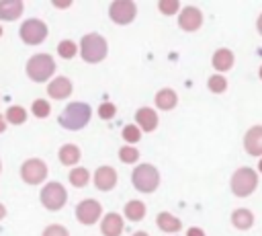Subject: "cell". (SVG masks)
Listing matches in <instances>:
<instances>
[{
    "label": "cell",
    "mask_w": 262,
    "mask_h": 236,
    "mask_svg": "<svg viewBox=\"0 0 262 236\" xmlns=\"http://www.w3.org/2000/svg\"><path fill=\"white\" fill-rule=\"evenodd\" d=\"M27 117H29V113H27V109L20 107V105H12V107H8V111L4 113L6 123H12V125H23V123L27 121Z\"/></svg>",
    "instance_id": "obj_24"
},
{
    "label": "cell",
    "mask_w": 262,
    "mask_h": 236,
    "mask_svg": "<svg viewBox=\"0 0 262 236\" xmlns=\"http://www.w3.org/2000/svg\"><path fill=\"white\" fill-rule=\"evenodd\" d=\"M145 203L143 201H139V199H131V201H127L125 203V207H123V213H125V218L129 220V222H141L143 218H145Z\"/></svg>",
    "instance_id": "obj_22"
},
{
    "label": "cell",
    "mask_w": 262,
    "mask_h": 236,
    "mask_svg": "<svg viewBox=\"0 0 262 236\" xmlns=\"http://www.w3.org/2000/svg\"><path fill=\"white\" fill-rule=\"evenodd\" d=\"M258 170L262 172V158H260V162H258Z\"/></svg>",
    "instance_id": "obj_40"
},
{
    "label": "cell",
    "mask_w": 262,
    "mask_h": 236,
    "mask_svg": "<svg viewBox=\"0 0 262 236\" xmlns=\"http://www.w3.org/2000/svg\"><path fill=\"white\" fill-rule=\"evenodd\" d=\"M70 183L74 185V187H78V189H82V187H86L88 183H90V172H88V168H84V166H76V168H72L70 170Z\"/></svg>",
    "instance_id": "obj_25"
},
{
    "label": "cell",
    "mask_w": 262,
    "mask_h": 236,
    "mask_svg": "<svg viewBox=\"0 0 262 236\" xmlns=\"http://www.w3.org/2000/svg\"><path fill=\"white\" fill-rule=\"evenodd\" d=\"M39 199H41V205H43L45 209H49V211H59V209L68 203V191H66V187H63L61 183L51 181V183L43 185Z\"/></svg>",
    "instance_id": "obj_6"
},
{
    "label": "cell",
    "mask_w": 262,
    "mask_h": 236,
    "mask_svg": "<svg viewBox=\"0 0 262 236\" xmlns=\"http://www.w3.org/2000/svg\"><path fill=\"white\" fill-rule=\"evenodd\" d=\"M106 51H108V45H106V39L98 33H88L80 39V45H78V53L82 55V60L86 64H98L106 57Z\"/></svg>",
    "instance_id": "obj_2"
},
{
    "label": "cell",
    "mask_w": 262,
    "mask_h": 236,
    "mask_svg": "<svg viewBox=\"0 0 262 236\" xmlns=\"http://www.w3.org/2000/svg\"><path fill=\"white\" fill-rule=\"evenodd\" d=\"M115 113H117V107L113 105V103H102L100 107H98V117L100 119H104V121H108V119H113L115 117Z\"/></svg>",
    "instance_id": "obj_33"
},
{
    "label": "cell",
    "mask_w": 262,
    "mask_h": 236,
    "mask_svg": "<svg viewBox=\"0 0 262 236\" xmlns=\"http://www.w3.org/2000/svg\"><path fill=\"white\" fill-rule=\"evenodd\" d=\"M6 125H8V123H6L4 115H0V133H4V131H6Z\"/></svg>",
    "instance_id": "obj_36"
},
{
    "label": "cell",
    "mask_w": 262,
    "mask_h": 236,
    "mask_svg": "<svg viewBox=\"0 0 262 236\" xmlns=\"http://www.w3.org/2000/svg\"><path fill=\"white\" fill-rule=\"evenodd\" d=\"M47 33H49V29H47L45 21H41V18H27L20 25V29H18V35H20L23 43H27V45H39V43H43L45 37H47Z\"/></svg>",
    "instance_id": "obj_7"
},
{
    "label": "cell",
    "mask_w": 262,
    "mask_h": 236,
    "mask_svg": "<svg viewBox=\"0 0 262 236\" xmlns=\"http://www.w3.org/2000/svg\"><path fill=\"white\" fill-rule=\"evenodd\" d=\"M211 64H213V68H215L219 74L231 70V68H233V51H229V49H225V47L217 49V51L213 53V57H211Z\"/></svg>",
    "instance_id": "obj_20"
},
{
    "label": "cell",
    "mask_w": 262,
    "mask_h": 236,
    "mask_svg": "<svg viewBox=\"0 0 262 236\" xmlns=\"http://www.w3.org/2000/svg\"><path fill=\"white\" fill-rule=\"evenodd\" d=\"M158 123H160V119H158L156 109H151V107H139L135 111V125L141 131H147L149 133V131H154L158 127Z\"/></svg>",
    "instance_id": "obj_13"
},
{
    "label": "cell",
    "mask_w": 262,
    "mask_h": 236,
    "mask_svg": "<svg viewBox=\"0 0 262 236\" xmlns=\"http://www.w3.org/2000/svg\"><path fill=\"white\" fill-rule=\"evenodd\" d=\"M123 228H125V222L115 211L106 213L100 220V232H102V236H121L123 234Z\"/></svg>",
    "instance_id": "obj_16"
},
{
    "label": "cell",
    "mask_w": 262,
    "mask_h": 236,
    "mask_svg": "<svg viewBox=\"0 0 262 236\" xmlns=\"http://www.w3.org/2000/svg\"><path fill=\"white\" fill-rule=\"evenodd\" d=\"M108 16L117 25H129L137 16V4L131 0H115L108 4Z\"/></svg>",
    "instance_id": "obj_8"
},
{
    "label": "cell",
    "mask_w": 262,
    "mask_h": 236,
    "mask_svg": "<svg viewBox=\"0 0 262 236\" xmlns=\"http://www.w3.org/2000/svg\"><path fill=\"white\" fill-rule=\"evenodd\" d=\"M121 135H123V140L127 142V146H133V144H137V142L141 140V129H139L137 125L129 123V125H125V127H123Z\"/></svg>",
    "instance_id": "obj_30"
},
{
    "label": "cell",
    "mask_w": 262,
    "mask_h": 236,
    "mask_svg": "<svg viewBox=\"0 0 262 236\" xmlns=\"http://www.w3.org/2000/svg\"><path fill=\"white\" fill-rule=\"evenodd\" d=\"M156 224H158V228H160L162 232H168V234H176V232H180V228H182V222H180L176 215H172L170 211H160V213L156 215Z\"/></svg>",
    "instance_id": "obj_19"
},
{
    "label": "cell",
    "mask_w": 262,
    "mask_h": 236,
    "mask_svg": "<svg viewBox=\"0 0 262 236\" xmlns=\"http://www.w3.org/2000/svg\"><path fill=\"white\" fill-rule=\"evenodd\" d=\"M244 148L250 156H262V125H254L246 131Z\"/></svg>",
    "instance_id": "obj_15"
},
{
    "label": "cell",
    "mask_w": 262,
    "mask_h": 236,
    "mask_svg": "<svg viewBox=\"0 0 262 236\" xmlns=\"http://www.w3.org/2000/svg\"><path fill=\"white\" fill-rule=\"evenodd\" d=\"M119 160L123 164H135L139 160V150L135 146H121L119 148Z\"/></svg>",
    "instance_id": "obj_26"
},
{
    "label": "cell",
    "mask_w": 262,
    "mask_h": 236,
    "mask_svg": "<svg viewBox=\"0 0 262 236\" xmlns=\"http://www.w3.org/2000/svg\"><path fill=\"white\" fill-rule=\"evenodd\" d=\"M23 0H0V21H16L23 14Z\"/></svg>",
    "instance_id": "obj_17"
},
{
    "label": "cell",
    "mask_w": 262,
    "mask_h": 236,
    "mask_svg": "<svg viewBox=\"0 0 262 236\" xmlns=\"http://www.w3.org/2000/svg\"><path fill=\"white\" fill-rule=\"evenodd\" d=\"M31 113H33L37 119H45V117H49V113H51V105H49V101H45V99H37V101H33V105H31Z\"/></svg>",
    "instance_id": "obj_27"
},
{
    "label": "cell",
    "mask_w": 262,
    "mask_h": 236,
    "mask_svg": "<svg viewBox=\"0 0 262 236\" xmlns=\"http://www.w3.org/2000/svg\"><path fill=\"white\" fill-rule=\"evenodd\" d=\"M80 156H82V152L76 144H63L57 152V158L63 166H76L80 162Z\"/></svg>",
    "instance_id": "obj_21"
},
{
    "label": "cell",
    "mask_w": 262,
    "mask_h": 236,
    "mask_svg": "<svg viewBox=\"0 0 262 236\" xmlns=\"http://www.w3.org/2000/svg\"><path fill=\"white\" fill-rule=\"evenodd\" d=\"M207 88L215 94H221L227 90V80L223 78V74H213L209 80H207Z\"/></svg>",
    "instance_id": "obj_29"
},
{
    "label": "cell",
    "mask_w": 262,
    "mask_h": 236,
    "mask_svg": "<svg viewBox=\"0 0 262 236\" xmlns=\"http://www.w3.org/2000/svg\"><path fill=\"white\" fill-rule=\"evenodd\" d=\"M0 172H2V162H0Z\"/></svg>",
    "instance_id": "obj_43"
},
{
    "label": "cell",
    "mask_w": 262,
    "mask_h": 236,
    "mask_svg": "<svg viewBox=\"0 0 262 236\" xmlns=\"http://www.w3.org/2000/svg\"><path fill=\"white\" fill-rule=\"evenodd\" d=\"M4 218H6V207L0 203V220H4Z\"/></svg>",
    "instance_id": "obj_38"
},
{
    "label": "cell",
    "mask_w": 262,
    "mask_h": 236,
    "mask_svg": "<svg viewBox=\"0 0 262 236\" xmlns=\"http://www.w3.org/2000/svg\"><path fill=\"white\" fill-rule=\"evenodd\" d=\"M178 8H180V2H178V0H160V2H158V10H160L164 16L176 14Z\"/></svg>",
    "instance_id": "obj_31"
},
{
    "label": "cell",
    "mask_w": 262,
    "mask_h": 236,
    "mask_svg": "<svg viewBox=\"0 0 262 236\" xmlns=\"http://www.w3.org/2000/svg\"><path fill=\"white\" fill-rule=\"evenodd\" d=\"M131 183L139 193H154L160 185V170L154 164H137L133 168Z\"/></svg>",
    "instance_id": "obj_4"
},
{
    "label": "cell",
    "mask_w": 262,
    "mask_h": 236,
    "mask_svg": "<svg viewBox=\"0 0 262 236\" xmlns=\"http://www.w3.org/2000/svg\"><path fill=\"white\" fill-rule=\"evenodd\" d=\"M2 33H4V29H2V27H0V37H2Z\"/></svg>",
    "instance_id": "obj_42"
},
{
    "label": "cell",
    "mask_w": 262,
    "mask_h": 236,
    "mask_svg": "<svg viewBox=\"0 0 262 236\" xmlns=\"http://www.w3.org/2000/svg\"><path fill=\"white\" fill-rule=\"evenodd\" d=\"M57 53H59V57H63V60H72V57L78 53V45H76L72 39H63V41H59V45H57Z\"/></svg>",
    "instance_id": "obj_28"
},
{
    "label": "cell",
    "mask_w": 262,
    "mask_h": 236,
    "mask_svg": "<svg viewBox=\"0 0 262 236\" xmlns=\"http://www.w3.org/2000/svg\"><path fill=\"white\" fill-rule=\"evenodd\" d=\"M186 236H205V232H203L201 228H196V226H192V228H188V232H186Z\"/></svg>",
    "instance_id": "obj_35"
},
{
    "label": "cell",
    "mask_w": 262,
    "mask_h": 236,
    "mask_svg": "<svg viewBox=\"0 0 262 236\" xmlns=\"http://www.w3.org/2000/svg\"><path fill=\"white\" fill-rule=\"evenodd\" d=\"M90 117H92L90 105L80 103V101H74V103H70V105L59 113L57 121H59L61 127H66V129H70V131H78V129H82V127L90 121Z\"/></svg>",
    "instance_id": "obj_1"
},
{
    "label": "cell",
    "mask_w": 262,
    "mask_h": 236,
    "mask_svg": "<svg viewBox=\"0 0 262 236\" xmlns=\"http://www.w3.org/2000/svg\"><path fill=\"white\" fill-rule=\"evenodd\" d=\"M41 236H70V232H68V228L61 226V224H49V226L43 230Z\"/></svg>",
    "instance_id": "obj_32"
},
{
    "label": "cell",
    "mask_w": 262,
    "mask_h": 236,
    "mask_svg": "<svg viewBox=\"0 0 262 236\" xmlns=\"http://www.w3.org/2000/svg\"><path fill=\"white\" fill-rule=\"evenodd\" d=\"M51 4H53L55 8H70V6H72V0H66V2H63V0H53Z\"/></svg>",
    "instance_id": "obj_34"
},
{
    "label": "cell",
    "mask_w": 262,
    "mask_h": 236,
    "mask_svg": "<svg viewBox=\"0 0 262 236\" xmlns=\"http://www.w3.org/2000/svg\"><path fill=\"white\" fill-rule=\"evenodd\" d=\"M156 101V107L160 111H172L176 105H178V94L172 90V88H160L154 96Z\"/></svg>",
    "instance_id": "obj_18"
},
{
    "label": "cell",
    "mask_w": 262,
    "mask_h": 236,
    "mask_svg": "<svg viewBox=\"0 0 262 236\" xmlns=\"http://www.w3.org/2000/svg\"><path fill=\"white\" fill-rule=\"evenodd\" d=\"M92 183L98 191H111L117 187L119 183V174L113 166H98L94 170V176H92Z\"/></svg>",
    "instance_id": "obj_11"
},
{
    "label": "cell",
    "mask_w": 262,
    "mask_h": 236,
    "mask_svg": "<svg viewBox=\"0 0 262 236\" xmlns=\"http://www.w3.org/2000/svg\"><path fill=\"white\" fill-rule=\"evenodd\" d=\"M256 29H258V33L262 35V14L258 16V21H256Z\"/></svg>",
    "instance_id": "obj_37"
},
{
    "label": "cell",
    "mask_w": 262,
    "mask_h": 236,
    "mask_svg": "<svg viewBox=\"0 0 262 236\" xmlns=\"http://www.w3.org/2000/svg\"><path fill=\"white\" fill-rule=\"evenodd\" d=\"M133 236H149V234H147V232H143V230H139V232H135Z\"/></svg>",
    "instance_id": "obj_39"
},
{
    "label": "cell",
    "mask_w": 262,
    "mask_h": 236,
    "mask_svg": "<svg viewBox=\"0 0 262 236\" xmlns=\"http://www.w3.org/2000/svg\"><path fill=\"white\" fill-rule=\"evenodd\" d=\"M25 72L33 82H45V80H49L53 76L55 62H53V57L49 53H35L33 57H29Z\"/></svg>",
    "instance_id": "obj_3"
},
{
    "label": "cell",
    "mask_w": 262,
    "mask_h": 236,
    "mask_svg": "<svg viewBox=\"0 0 262 236\" xmlns=\"http://www.w3.org/2000/svg\"><path fill=\"white\" fill-rule=\"evenodd\" d=\"M258 76H260V80H262V66H260V70H258Z\"/></svg>",
    "instance_id": "obj_41"
},
{
    "label": "cell",
    "mask_w": 262,
    "mask_h": 236,
    "mask_svg": "<svg viewBox=\"0 0 262 236\" xmlns=\"http://www.w3.org/2000/svg\"><path fill=\"white\" fill-rule=\"evenodd\" d=\"M72 88L74 86H72V80L68 76H57L47 84V94L55 101H63L66 96L72 94Z\"/></svg>",
    "instance_id": "obj_14"
},
{
    "label": "cell",
    "mask_w": 262,
    "mask_h": 236,
    "mask_svg": "<svg viewBox=\"0 0 262 236\" xmlns=\"http://www.w3.org/2000/svg\"><path fill=\"white\" fill-rule=\"evenodd\" d=\"M20 179L27 185H41L47 179V164L41 158H29L20 166Z\"/></svg>",
    "instance_id": "obj_9"
},
{
    "label": "cell",
    "mask_w": 262,
    "mask_h": 236,
    "mask_svg": "<svg viewBox=\"0 0 262 236\" xmlns=\"http://www.w3.org/2000/svg\"><path fill=\"white\" fill-rule=\"evenodd\" d=\"M201 25H203V12H201L196 6H184V8L180 10V14H178V27H180L182 31L192 33V31H196Z\"/></svg>",
    "instance_id": "obj_12"
},
{
    "label": "cell",
    "mask_w": 262,
    "mask_h": 236,
    "mask_svg": "<svg viewBox=\"0 0 262 236\" xmlns=\"http://www.w3.org/2000/svg\"><path fill=\"white\" fill-rule=\"evenodd\" d=\"M258 187V174L250 166H242L231 174V191L235 197H248Z\"/></svg>",
    "instance_id": "obj_5"
},
{
    "label": "cell",
    "mask_w": 262,
    "mask_h": 236,
    "mask_svg": "<svg viewBox=\"0 0 262 236\" xmlns=\"http://www.w3.org/2000/svg\"><path fill=\"white\" fill-rule=\"evenodd\" d=\"M102 215V205L96 199H84L76 205V220L84 226H92L100 220Z\"/></svg>",
    "instance_id": "obj_10"
},
{
    "label": "cell",
    "mask_w": 262,
    "mask_h": 236,
    "mask_svg": "<svg viewBox=\"0 0 262 236\" xmlns=\"http://www.w3.org/2000/svg\"><path fill=\"white\" fill-rule=\"evenodd\" d=\"M231 224L237 228V230H250L252 224H254V213L246 207H239L231 213Z\"/></svg>",
    "instance_id": "obj_23"
}]
</instances>
